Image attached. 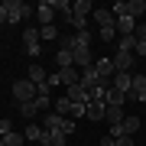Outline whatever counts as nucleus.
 I'll use <instances>...</instances> for the list:
<instances>
[{
	"label": "nucleus",
	"instance_id": "nucleus-16",
	"mask_svg": "<svg viewBox=\"0 0 146 146\" xmlns=\"http://www.w3.org/2000/svg\"><path fill=\"white\" fill-rule=\"evenodd\" d=\"M123 16H130V20H140V16H146V0H130Z\"/></svg>",
	"mask_w": 146,
	"mask_h": 146
},
{
	"label": "nucleus",
	"instance_id": "nucleus-3",
	"mask_svg": "<svg viewBox=\"0 0 146 146\" xmlns=\"http://www.w3.org/2000/svg\"><path fill=\"white\" fill-rule=\"evenodd\" d=\"M23 49H26V55H29V58H39V55H42L39 29H26V33H23Z\"/></svg>",
	"mask_w": 146,
	"mask_h": 146
},
{
	"label": "nucleus",
	"instance_id": "nucleus-2",
	"mask_svg": "<svg viewBox=\"0 0 146 146\" xmlns=\"http://www.w3.org/2000/svg\"><path fill=\"white\" fill-rule=\"evenodd\" d=\"M36 94H39V88H36L29 78H20V81L13 84V98L20 101V104H26V101H36Z\"/></svg>",
	"mask_w": 146,
	"mask_h": 146
},
{
	"label": "nucleus",
	"instance_id": "nucleus-11",
	"mask_svg": "<svg viewBox=\"0 0 146 146\" xmlns=\"http://www.w3.org/2000/svg\"><path fill=\"white\" fill-rule=\"evenodd\" d=\"M104 114H107V104H104V101H88V110H84L88 120H104Z\"/></svg>",
	"mask_w": 146,
	"mask_h": 146
},
{
	"label": "nucleus",
	"instance_id": "nucleus-29",
	"mask_svg": "<svg viewBox=\"0 0 146 146\" xmlns=\"http://www.w3.org/2000/svg\"><path fill=\"white\" fill-rule=\"evenodd\" d=\"M20 114H23V117H26V120H33V117H36V114H39V107H36V104H33V101H26V104H20Z\"/></svg>",
	"mask_w": 146,
	"mask_h": 146
},
{
	"label": "nucleus",
	"instance_id": "nucleus-10",
	"mask_svg": "<svg viewBox=\"0 0 146 146\" xmlns=\"http://www.w3.org/2000/svg\"><path fill=\"white\" fill-rule=\"evenodd\" d=\"M130 84H133V72H117V75H114V81H110V88L130 94Z\"/></svg>",
	"mask_w": 146,
	"mask_h": 146
},
{
	"label": "nucleus",
	"instance_id": "nucleus-28",
	"mask_svg": "<svg viewBox=\"0 0 146 146\" xmlns=\"http://www.w3.org/2000/svg\"><path fill=\"white\" fill-rule=\"evenodd\" d=\"M3 143H7V146H23V143H26V136L13 130V133H7V136H3Z\"/></svg>",
	"mask_w": 146,
	"mask_h": 146
},
{
	"label": "nucleus",
	"instance_id": "nucleus-7",
	"mask_svg": "<svg viewBox=\"0 0 146 146\" xmlns=\"http://www.w3.org/2000/svg\"><path fill=\"white\" fill-rule=\"evenodd\" d=\"M81 88L84 91H94V88H101V78H98V72H94V65L91 68H84V72H81ZM107 88H110V84H107Z\"/></svg>",
	"mask_w": 146,
	"mask_h": 146
},
{
	"label": "nucleus",
	"instance_id": "nucleus-34",
	"mask_svg": "<svg viewBox=\"0 0 146 146\" xmlns=\"http://www.w3.org/2000/svg\"><path fill=\"white\" fill-rule=\"evenodd\" d=\"M55 84H62V75H58V72H52V75H49V81H46V88H55Z\"/></svg>",
	"mask_w": 146,
	"mask_h": 146
},
{
	"label": "nucleus",
	"instance_id": "nucleus-37",
	"mask_svg": "<svg viewBox=\"0 0 146 146\" xmlns=\"http://www.w3.org/2000/svg\"><path fill=\"white\" fill-rule=\"evenodd\" d=\"M0 23H7V7L0 3Z\"/></svg>",
	"mask_w": 146,
	"mask_h": 146
},
{
	"label": "nucleus",
	"instance_id": "nucleus-6",
	"mask_svg": "<svg viewBox=\"0 0 146 146\" xmlns=\"http://www.w3.org/2000/svg\"><path fill=\"white\" fill-rule=\"evenodd\" d=\"M130 98H133V101H143V104H146V75H136V72H133V84H130Z\"/></svg>",
	"mask_w": 146,
	"mask_h": 146
},
{
	"label": "nucleus",
	"instance_id": "nucleus-38",
	"mask_svg": "<svg viewBox=\"0 0 146 146\" xmlns=\"http://www.w3.org/2000/svg\"><path fill=\"white\" fill-rule=\"evenodd\" d=\"M101 146H114V136H104V140H101Z\"/></svg>",
	"mask_w": 146,
	"mask_h": 146
},
{
	"label": "nucleus",
	"instance_id": "nucleus-18",
	"mask_svg": "<svg viewBox=\"0 0 146 146\" xmlns=\"http://www.w3.org/2000/svg\"><path fill=\"white\" fill-rule=\"evenodd\" d=\"M58 75H62V84H65V88H72V84H78L81 81V75H78V68H62V72H58Z\"/></svg>",
	"mask_w": 146,
	"mask_h": 146
},
{
	"label": "nucleus",
	"instance_id": "nucleus-5",
	"mask_svg": "<svg viewBox=\"0 0 146 146\" xmlns=\"http://www.w3.org/2000/svg\"><path fill=\"white\" fill-rule=\"evenodd\" d=\"M94 72H98L101 84H110V81H114V75H117L114 58H94Z\"/></svg>",
	"mask_w": 146,
	"mask_h": 146
},
{
	"label": "nucleus",
	"instance_id": "nucleus-26",
	"mask_svg": "<svg viewBox=\"0 0 146 146\" xmlns=\"http://www.w3.org/2000/svg\"><path fill=\"white\" fill-rule=\"evenodd\" d=\"M117 52H136V36H120V49Z\"/></svg>",
	"mask_w": 146,
	"mask_h": 146
},
{
	"label": "nucleus",
	"instance_id": "nucleus-9",
	"mask_svg": "<svg viewBox=\"0 0 146 146\" xmlns=\"http://www.w3.org/2000/svg\"><path fill=\"white\" fill-rule=\"evenodd\" d=\"M26 78H29L33 84H36V88H46L49 75H46V68H42V65H36V62H33V65H29V75H26Z\"/></svg>",
	"mask_w": 146,
	"mask_h": 146
},
{
	"label": "nucleus",
	"instance_id": "nucleus-17",
	"mask_svg": "<svg viewBox=\"0 0 146 146\" xmlns=\"http://www.w3.org/2000/svg\"><path fill=\"white\" fill-rule=\"evenodd\" d=\"M117 33H120V36H133V33H136V20H130V16H117Z\"/></svg>",
	"mask_w": 146,
	"mask_h": 146
},
{
	"label": "nucleus",
	"instance_id": "nucleus-4",
	"mask_svg": "<svg viewBox=\"0 0 146 146\" xmlns=\"http://www.w3.org/2000/svg\"><path fill=\"white\" fill-rule=\"evenodd\" d=\"M7 23H20L29 16V3H23V0H7Z\"/></svg>",
	"mask_w": 146,
	"mask_h": 146
},
{
	"label": "nucleus",
	"instance_id": "nucleus-1",
	"mask_svg": "<svg viewBox=\"0 0 146 146\" xmlns=\"http://www.w3.org/2000/svg\"><path fill=\"white\" fill-rule=\"evenodd\" d=\"M42 130L72 136V133H75V120H68V117H62V114H46V117H42Z\"/></svg>",
	"mask_w": 146,
	"mask_h": 146
},
{
	"label": "nucleus",
	"instance_id": "nucleus-36",
	"mask_svg": "<svg viewBox=\"0 0 146 146\" xmlns=\"http://www.w3.org/2000/svg\"><path fill=\"white\" fill-rule=\"evenodd\" d=\"M39 146H58L55 140H52V136H49V133H42V140H39Z\"/></svg>",
	"mask_w": 146,
	"mask_h": 146
},
{
	"label": "nucleus",
	"instance_id": "nucleus-32",
	"mask_svg": "<svg viewBox=\"0 0 146 146\" xmlns=\"http://www.w3.org/2000/svg\"><path fill=\"white\" fill-rule=\"evenodd\" d=\"M114 36H117V26H107V29H101V39H104V42H114Z\"/></svg>",
	"mask_w": 146,
	"mask_h": 146
},
{
	"label": "nucleus",
	"instance_id": "nucleus-19",
	"mask_svg": "<svg viewBox=\"0 0 146 146\" xmlns=\"http://www.w3.org/2000/svg\"><path fill=\"white\" fill-rule=\"evenodd\" d=\"M123 107H107V114H104V120H107V123L110 127H120V123H123Z\"/></svg>",
	"mask_w": 146,
	"mask_h": 146
},
{
	"label": "nucleus",
	"instance_id": "nucleus-14",
	"mask_svg": "<svg viewBox=\"0 0 146 146\" xmlns=\"http://www.w3.org/2000/svg\"><path fill=\"white\" fill-rule=\"evenodd\" d=\"M65 98H68V101H75V104H88V101H91V98H88V91L81 88V81H78V84H72Z\"/></svg>",
	"mask_w": 146,
	"mask_h": 146
},
{
	"label": "nucleus",
	"instance_id": "nucleus-12",
	"mask_svg": "<svg viewBox=\"0 0 146 146\" xmlns=\"http://www.w3.org/2000/svg\"><path fill=\"white\" fill-rule=\"evenodd\" d=\"M36 16H39V23H42V26H52V16H55L52 3H49V0H42V3L36 7Z\"/></svg>",
	"mask_w": 146,
	"mask_h": 146
},
{
	"label": "nucleus",
	"instance_id": "nucleus-33",
	"mask_svg": "<svg viewBox=\"0 0 146 146\" xmlns=\"http://www.w3.org/2000/svg\"><path fill=\"white\" fill-rule=\"evenodd\" d=\"M7 133H13V123L3 117V120H0V136H7Z\"/></svg>",
	"mask_w": 146,
	"mask_h": 146
},
{
	"label": "nucleus",
	"instance_id": "nucleus-22",
	"mask_svg": "<svg viewBox=\"0 0 146 146\" xmlns=\"http://www.w3.org/2000/svg\"><path fill=\"white\" fill-rule=\"evenodd\" d=\"M133 36H136V55H143V58H146V26H136Z\"/></svg>",
	"mask_w": 146,
	"mask_h": 146
},
{
	"label": "nucleus",
	"instance_id": "nucleus-8",
	"mask_svg": "<svg viewBox=\"0 0 146 146\" xmlns=\"http://www.w3.org/2000/svg\"><path fill=\"white\" fill-rule=\"evenodd\" d=\"M127 101H130V94H127V91H117V88H107V98H104V104H107V107H123Z\"/></svg>",
	"mask_w": 146,
	"mask_h": 146
},
{
	"label": "nucleus",
	"instance_id": "nucleus-21",
	"mask_svg": "<svg viewBox=\"0 0 146 146\" xmlns=\"http://www.w3.org/2000/svg\"><path fill=\"white\" fill-rule=\"evenodd\" d=\"M55 62H58V72H62V68H72L75 65V58H72L68 49H58V52H55Z\"/></svg>",
	"mask_w": 146,
	"mask_h": 146
},
{
	"label": "nucleus",
	"instance_id": "nucleus-30",
	"mask_svg": "<svg viewBox=\"0 0 146 146\" xmlns=\"http://www.w3.org/2000/svg\"><path fill=\"white\" fill-rule=\"evenodd\" d=\"M72 13H81V16H88V13H91V3H88V0H78V3H72Z\"/></svg>",
	"mask_w": 146,
	"mask_h": 146
},
{
	"label": "nucleus",
	"instance_id": "nucleus-13",
	"mask_svg": "<svg viewBox=\"0 0 146 146\" xmlns=\"http://www.w3.org/2000/svg\"><path fill=\"white\" fill-rule=\"evenodd\" d=\"M114 68L117 72H133V52H117L114 55Z\"/></svg>",
	"mask_w": 146,
	"mask_h": 146
},
{
	"label": "nucleus",
	"instance_id": "nucleus-39",
	"mask_svg": "<svg viewBox=\"0 0 146 146\" xmlns=\"http://www.w3.org/2000/svg\"><path fill=\"white\" fill-rule=\"evenodd\" d=\"M0 146H7V143H3V136H0Z\"/></svg>",
	"mask_w": 146,
	"mask_h": 146
},
{
	"label": "nucleus",
	"instance_id": "nucleus-15",
	"mask_svg": "<svg viewBox=\"0 0 146 146\" xmlns=\"http://www.w3.org/2000/svg\"><path fill=\"white\" fill-rule=\"evenodd\" d=\"M94 20H98V26H101V29L117 26V16H114V10H94Z\"/></svg>",
	"mask_w": 146,
	"mask_h": 146
},
{
	"label": "nucleus",
	"instance_id": "nucleus-20",
	"mask_svg": "<svg viewBox=\"0 0 146 146\" xmlns=\"http://www.w3.org/2000/svg\"><path fill=\"white\" fill-rule=\"evenodd\" d=\"M33 104L39 107V114H46V110L52 107V101H49V91H46V88H39V94H36V101H33Z\"/></svg>",
	"mask_w": 146,
	"mask_h": 146
},
{
	"label": "nucleus",
	"instance_id": "nucleus-23",
	"mask_svg": "<svg viewBox=\"0 0 146 146\" xmlns=\"http://www.w3.org/2000/svg\"><path fill=\"white\" fill-rule=\"evenodd\" d=\"M42 133H46V130H42L39 123H26V130H23V136H26V140H42Z\"/></svg>",
	"mask_w": 146,
	"mask_h": 146
},
{
	"label": "nucleus",
	"instance_id": "nucleus-27",
	"mask_svg": "<svg viewBox=\"0 0 146 146\" xmlns=\"http://www.w3.org/2000/svg\"><path fill=\"white\" fill-rule=\"evenodd\" d=\"M55 114H62V117L68 114V117H72V101H68V98H58L55 101Z\"/></svg>",
	"mask_w": 146,
	"mask_h": 146
},
{
	"label": "nucleus",
	"instance_id": "nucleus-25",
	"mask_svg": "<svg viewBox=\"0 0 146 146\" xmlns=\"http://www.w3.org/2000/svg\"><path fill=\"white\" fill-rule=\"evenodd\" d=\"M68 23L75 26V33H84V29H88V16H81V13H72V20H68Z\"/></svg>",
	"mask_w": 146,
	"mask_h": 146
},
{
	"label": "nucleus",
	"instance_id": "nucleus-24",
	"mask_svg": "<svg viewBox=\"0 0 146 146\" xmlns=\"http://www.w3.org/2000/svg\"><path fill=\"white\" fill-rule=\"evenodd\" d=\"M49 3H52V10H62L65 20H72V3L68 0H49Z\"/></svg>",
	"mask_w": 146,
	"mask_h": 146
},
{
	"label": "nucleus",
	"instance_id": "nucleus-31",
	"mask_svg": "<svg viewBox=\"0 0 146 146\" xmlns=\"http://www.w3.org/2000/svg\"><path fill=\"white\" fill-rule=\"evenodd\" d=\"M39 39H58V29H55V23H52V26H42V29H39Z\"/></svg>",
	"mask_w": 146,
	"mask_h": 146
},
{
	"label": "nucleus",
	"instance_id": "nucleus-35",
	"mask_svg": "<svg viewBox=\"0 0 146 146\" xmlns=\"http://www.w3.org/2000/svg\"><path fill=\"white\" fill-rule=\"evenodd\" d=\"M114 146H133V140H130V136H117Z\"/></svg>",
	"mask_w": 146,
	"mask_h": 146
}]
</instances>
